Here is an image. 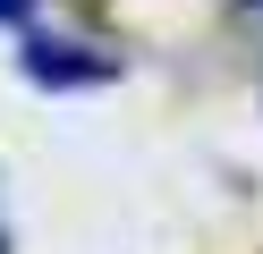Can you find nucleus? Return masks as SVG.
Returning <instances> with one entry per match:
<instances>
[{"instance_id":"f03ea898","label":"nucleus","mask_w":263,"mask_h":254,"mask_svg":"<svg viewBox=\"0 0 263 254\" xmlns=\"http://www.w3.org/2000/svg\"><path fill=\"white\" fill-rule=\"evenodd\" d=\"M26 9H34V0H0V26H17V17H26Z\"/></svg>"},{"instance_id":"7ed1b4c3","label":"nucleus","mask_w":263,"mask_h":254,"mask_svg":"<svg viewBox=\"0 0 263 254\" xmlns=\"http://www.w3.org/2000/svg\"><path fill=\"white\" fill-rule=\"evenodd\" d=\"M0 254H9V203H0Z\"/></svg>"},{"instance_id":"f257e3e1","label":"nucleus","mask_w":263,"mask_h":254,"mask_svg":"<svg viewBox=\"0 0 263 254\" xmlns=\"http://www.w3.org/2000/svg\"><path fill=\"white\" fill-rule=\"evenodd\" d=\"M17 68H26L34 85H51V93H60V85H110V76H119V51L68 43V34H34V43L17 51Z\"/></svg>"},{"instance_id":"20e7f679","label":"nucleus","mask_w":263,"mask_h":254,"mask_svg":"<svg viewBox=\"0 0 263 254\" xmlns=\"http://www.w3.org/2000/svg\"><path fill=\"white\" fill-rule=\"evenodd\" d=\"M246 9H263V0H246Z\"/></svg>"}]
</instances>
